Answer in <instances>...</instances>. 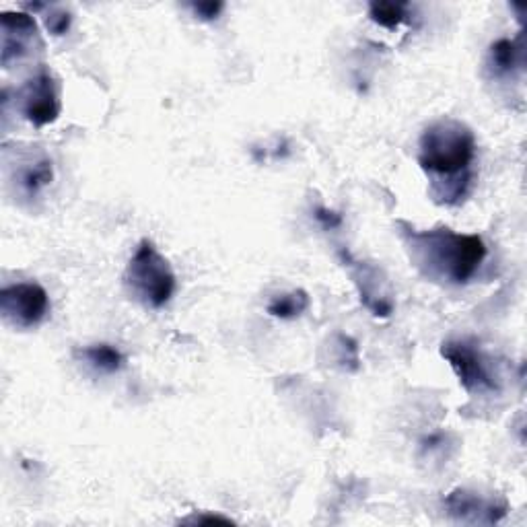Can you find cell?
Returning <instances> with one entry per match:
<instances>
[{
    "mask_svg": "<svg viewBox=\"0 0 527 527\" xmlns=\"http://www.w3.org/2000/svg\"><path fill=\"white\" fill-rule=\"evenodd\" d=\"M476 136L460 120L441 118L418 140V165L431 182L441 204H460L472 186Z\"/></svg>",
    "mask_w": 527,
    "mask_h": 527,
    "instance_id": "1",
    "label": "cell"
},
{
    "mask_svg": "<svg viewBox=\"0 0 527 527\" xmlns=\"http://www.w3.org/2000/svg\"><path fill=\"white\" fill-rule=\"evenodd\" d=\"M406 250L412 264L429 280L462 287L476 276L488 256V248L476 233H458L453 229L404 231Z\"/></svg>",
    "mask_w": 527,
    "mask_h": 527,
    "instance_id": "2",
    "label": "cell"
},
{
    "mask_svg": "<svg viewBox=\"0 0 527 527\" xmlns=\"http://www.w3.org/2000/svg\"><path fill=\"white\" fill-rule=\"evenodd\" d=\"M124 287L128 295L147 309H163L178 287L171 262L155 248L151 239L138 243L124 272Z\"/></svg>",
    "mask_w": 527,
    "mask_h": 527,
    "instance_id": "3",
    "label": "cell"
},
{
    "mask_svg": "<svg viewBox=\"0 0 527 527\" xmlns=\"http://www.w3.org/2000/svg\"><path fill=\"white\" fill-rule=\"evenodd\" d=\"M441 357L458 375L462 388L468 394L482 396L499 392V379L490 369V363L482 350L468 340H447L441 346Z\"/></svg>",
    "mask_w": 527,
    "mask_h": 527,
    "instance_id": "4",
    "label": "cell"
},
{
    "mask_svg": "<svg viewBox=\"0 0 527 527\" xmlns=\"http://www.w3.org/2000/svg\"><path fill=\"white\" fill-rule=\"evenodd\" d=\"M17 105L23 118L35 128L50 126L60 118V89L50 68L42 66L17 89Z\"/></svg>",
    "mask_w": 527,
    "mask_h": 527,
    "instance_id": "5",
    "label": "cell"
},
{
    "mask_svg": "<svg viewBox=\"0 0 527 527\" xmlns=\"http://www.w3.org/2000/svg\"><path fill=\"white\" fill-rule=\"evenodd\" d=\"M3 320L17 330L38 328L50 313L48 291L40 283H15L0 291Z\"/></svg>",
    "mask_w": 527,
    "mask_h": 527,
    "instance_id": "6",
    "label": "cell"
},
{
    "mask_svg": "<svg viewBox=\"0 0 527 527\" xmlns=\"http://www.w3.org/2000/svg\"><path fill=\"white\" fill-rule=\"evenodd\" d=\"M0 31H3V52H0L3 68H11L13 62L44 50L40 27L29 13L5 11L0 15Z\"/></svg>",
    "mask_w": 527,
    "mask_h": 527,
    "instance_id": "7",
    "label": "cell"
},
{
    "mask_svg": "<svg viewBox=\"0 0 527 527\" xmlns=\"http://www.w3.org/2000/svg\"><path fill=\"white\" fill-rule=\"evenodd\" d=\"M445 509L455 521L474 525H497L509 511L505 501L484 499L468 488H455L453 493H449L445 499Z\"/></svg>",
    "mask_w": 527,
    "mask_h": 527,
    "instance_id": "8",
    "label": "cell"
},
{
    "mask_svg": "<svg viewBox=\"0 0 527 527\" xmlns=\"http://www.w3.org/2000/svg\"><path fill=\"white\" fill-rule=\"evenodd\" d=\"M340 260L344 266L350 268V274H353L355 278V285L359 289V295H361V301L363 305L373 313L377 315V318H388V315H392L394 311V303L392 299L383 293L381 289V283H379V270L365 264V262H359L355 260L353 256H350L348 252H340Z\"/></svg>",
    "mask_w": 527,
    "mask_h": 527,
    "instance_id": "9",
    "label": "cell"
},
{
    "mask_svg": "<svg viewBox=\"0 0 527 527\" xmlns=\"http://www.w3.org/2000/svg\"><path fill=\"white\" fill-rule=\"evenodd\" d=\"M525 64V44L523 35H517L515 40L501 38L488 50V70L495 77H509L517 70H523Z\"/></svg>",
    "mask_w": 527,
    "mask_h": 527,
    "instance_id": "10",
    "label": "cell"
},
{
    "mask_svg": "<svg viewBox=\"0 0 527 527\" xmlns=\"http://www.w3.org/2000/svg\"><path fill=\"white\" fill-rule=\"evenodd\" d=\"M15 180L25 198H38L54 182V165L46 155L33 157L19 167Z\"/></svg>",
    "mask_w": 527,
    "mask_h": 527,
    "instance_id": "11",
    "label": "cell"
},
{
    "mask_svg": "<svg viewBox=\"0 0 527 527\" xmlns=\"http://www.w3.org/2000/svg\"><path fill=\"white\" fill-rule=\"evenodd\" d=\"M77 359L83 361L89 369L101 375H114L120 373L126 365L124 355L112 344H91L77 348Z\"/></svg>",
    "mask_w": 527,
    "mask_h": 527,
    "instance_id": "12",
    "label": "cell"
},
{
    "mask_svg": "<svg viewBox=\"0 0 527 527\" xmlns=\"http://www.w3.org/2000/svg\"><path fill=\"white\" fill-rule=\"evenodd\" d=\"M311 305L309 293L303 289L291 291V293H283V295H276L272 297V301L268 303L266 311L268 315L276 320H295L299 315H303Z\"/></svg>",
    "mask_w": 527,
    "mask_h": 527,
    "instance_id": "13",
    "label": "cell"
},
{
    "mask_svg": "<svg viewBox=\"0 0 527 527\" xmlns=\"http://www.w3.org/2000/svg\"><path fill=\"white\" fill-rule=\"evenodd\" d=\"M369 17L379 27L398 29L404 21H408V5L406 3H371Z\"/></svg>",
    "mask_w": 527,
    "mask_h": 527,
    "instance_id": "14",
    "label": "cell"
},
{
    "mask_svg": "<svg viewBox=\"0 0 527 527\" xmlns=\"http://www.w3.org/2000/svg\"><path fill=\"white\" fill-rule=\"evenodd\" d=\"M336 346L340 350V357L336 359V363L344 371H357L359 365H361L357 340H353V338L346 336V334H336Z\"/></svg>",
    "mask_w": 527,
    "mask_h": 527,
    "instance_id": "15",
    "label": "cell"
},
{
    "mask_svg": "<svg viewBox=\"0 0 527 527\" xmlns=\"http://www.w3.org/2000/svg\"><path fill=\"white\" fill-rule=\"evenodd\" d=\"M70 23H73V15L60 7H52L46 17V29L52 35H56V38H60V35H64L70 29Z\"/></svg>",
    "mask_w": 527,
    "mask_h": 527,
    "instance_id": "16",
    "label": "cell"
},
{
    "mask_svg": "<svg viewBox=\"0 0 527 527\" xmlns=\"http://www.w3.org/2000/svg\"><path fill=\"white\" fill-rule=\"evenodd\" d=\"M190 9L196 15V19H200V21H215L223 13L225 5L219 3V0L217 3H213V0H206V3H192Z\"/></svg>",
    "mask_w": 527,
    "mask_h": 527,
    "instance_id": "17",
    "label": "cell"
},
{
    "mask_svg": "<svg viewBox=\"0 0 527 527\" xmlns=\"http://www.w3.org/2000/svg\"><path fill=\"white\" fill-rule=\"evenodd\" d=\"M315 219L324 227V229H338L342 225V215L334 213V210H328L324 206L315 208Z\"/></svg>",
    "mask_w": 527,
    "mask_h": 527,
    "instance_id": "18",
    "label": "cell"
},
{
    "mask_svg": "<svg viewBox=\"0 0 527 527\" xmlns=\"http://www.w3.org/2000/svg\"><path fill=\"white\" fill-rule=\"evenodd\" d=\"M182 523H192V525L225 523V525H231V523H233V519H229V517H225V515H219V513H210V515H206V513H196V515H192V517H186V519H182Z\"/></svg>",
    "mask_w": 527,
    "mask_h": 527,
    "instance_id": "19",
    "label": "cell"
}]
</instances>
